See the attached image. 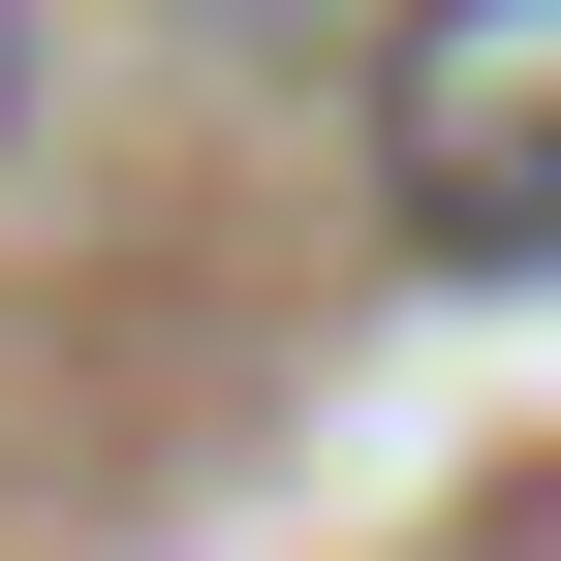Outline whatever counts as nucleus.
Listing matches in <instances>:
<instances>
[{
	"label": "nucleus",
	"mask_w": 561,
	"mask_h": 561,
	"mask_svg": "<svg viewBox=\"0 0 561 561\" xmlns=\"http://www.w3.org/2000/svg\"><path fill=\"white\" fill-rule=\"evenodd\" d=\"M375 187H405L437 250H561V0H405Z\"/></svg>",
	"instance_id": "1"
},
{
	"label": "nucleus",
	"mask_w": 561,
	"mask_h": 561,
	"mask_svg": "<svg viewBox=\"0 0 561 561\" xmlns=\"http://www.w3.org/2000/svg\"><path fill=\"white\" fill-rule=\"evenodd\" d=\"M0 125H32V0H0Z\"/></svg>",
	"instance_id": "2"
}]
</instances>
